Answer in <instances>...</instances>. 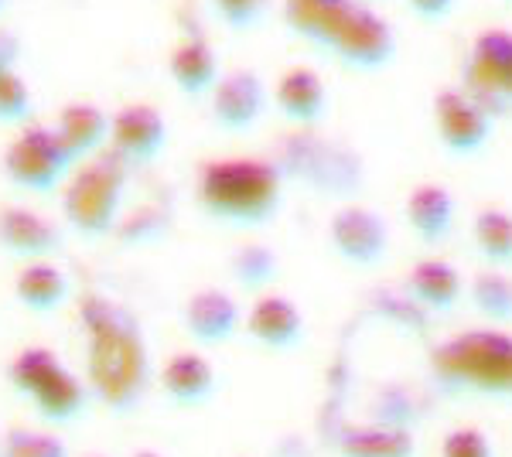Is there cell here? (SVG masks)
Segmentation results:
<instances>
[{"instance_id":"cell-1","label":"cell","mask_w":512,"mask_h":457,"mask_svg":"<svg viewBox=\"0 0 512 457\" xmlns=\"http://www.w3.org/2000/svg\"><path fill=\"white\" fill-rule=\"evenodd\" d=\"M86 345V386L113 413H130L144 403L151 386V352L140 321L110 297H86L82 304Z\"/></svg>"},{"instance_id":"cell-2","label":"cell","mask_w":512,"mask_h":457,"mask_svg":"<svg viewBox=\"0 0 512 457\" xmlns=\"http://www.w3.org/2000/svg\"><path fill=\"white\" fill-rule=\"evenodd\" d=\"M195 195L216 222L250 229L280 212L284 171L267 157H216L198 168Z\"/></svg>"},{"instance_id":"cell-3","label":"cell","mask_w":512,"mask_h":457,"mask_svg":"<svg viewBox=\"0 0 512 457\" xmlns=\"http://www.w3.org/2000/svg\"><path fill=\"white\" fill-rule=\"evenodd\" d=\"M431 372L454 393L512 400V335L495 328L454 335L431 352Z\"/></svg>"},{"instance_id":"cell-4","label":"cell","mask_w":512,"mask_h":457,"mask_svg":"<svg viewBox=\"0 0 512 457\" xmlns=\"http://www.w3.org/2000/svg\"><path fill=\"white\" fill-rule=\"evenodd\" d=\"M127 195V164L117 154H96L72 168L62 185V215L82 239H103L117 229Z\"/></svg>"},{"instance_id":"cell-5","label":"cell","mask_w":512,"mask_h":457,"mask_svg":"<svg viewBox=\"0 0 512 457\" xmlns=\"http://www.w3.org/2000/svg\"><path fill=\"white\" fill-rule=\"evenodd\" d=\"M72 168H76V157L65 151L55 127H45V123H24L4 151L7 181L31 195H48L62 188Z\"/></svg>"},{"instance_id":"cell-6","label":"cell","mask_w":512,"mask_h":457,"mask_svg":"<svg viewBox=\"0 0 512 457\" xmlns=\"http://www.w3.org/2000/svg\"><path fill=\"white\" fill-rule=\"evenodd\" d=\"M328 52H335L349 69H362V72L386 69L396 55V31L390 21L379 18L373 7L355 0V7L349 11L342 28H338Z\"/></svg>"},{"instance_id":"cell-7","label":"cell","mask_w":512,"mask_h":457,"mask_svg":"<svg viewBox=\"0 0 512 457\" xmlns=\"http://www.w3.org/2000/svg\"><path fill=\"white\" fill-rule=\"evenodd\" d=\"M328 239L349 267H376L390 253V222L366 205H342L328 222Z\"/></svg>"},{"instance_id":"cell-8","label":"cell","mask_w":512,"mask_h":457,"mask_svg":"<svg viewBox=\"0 0 512 457\" xmlns=\"http://www.w3.org/2000/svg\"><path fill=\"white\" fill-rule=\"evenodd\" d=\"M110 154L123 164H151L168 147V120L151 103H123L110 116Z\"/></svg>"},{"instance_id":"cell-9","label":"cell","mask_w":512,"mask_h":457,"mask_svg":"<svg viewBox=\"0 0 512 457\" xmlns=\"http://www.w3.org/2000/svg\"><path fill=\"white\" fill-rule=\"evenodd\" d=\"M267 82L256 76L253 69H233L222 72L209 93L212 120L226 134H246L260 123V116L267 113Z\"/></svg>"},{"instance_id":"cell-10","label":"cell","mask_w":512,"mask_h":457,"mask_svg":"<svg viewBox=\"0 0 512 457\" xmlns=\"http://www.w3.org/2000/svg\"><path fill=\"white\" fill-rule=\"evenodd\" d=\"M181 328L198 348H222L243 328V311L233 294L219 287H202L188 294L185 307H181Z\"/></svg>"},{"instance_id":"cell-11","label":"cell","mask_w":512,"mask_h":457,"mask_svg":"<svg viewBox=\"0 0 512 457\" xmlns=\"http://www.w3.org/2000/svg\"><path fill=\"white\" fill-rule=\"evenodd\" d=\"M65 246V232L55 219L24 205L0 209V249L21 263L48 260Z\"/></svg>"},{"instance_id":"cell-12","label":"cell","mask_w":512,"mask_h":457,"mask_svg":"<svg viewBox=\"0 0 512 457\" xmlns=\"http://www.w3.org/2000/svg\"><path fill=\"white\" fill-rule=\"evenodd\" d=\"M434 116H437V130L441 140L451 154L458 157H472L489 144L492 137V116L468 99L458 89H441L434 96Z\"/></svg>"},{"instance_id":"cell-13","label":"cell","mask_w":512,"mask_h":457,"mask_svg":"<svg viewBox=\"0 0 512 457\" xmlns=\"http://www.w3.org/2000/svg\"><path fill=\"white\" fill-rule=\"evenodd\" d=\"M246 331L256 345L270 352H291L304 342V314L291 297L260 294L246 311Z\"/></svg>"},{"instance_id":"cell-14","label":"cell","mask_w":512,"mask_h":457,"mask_svg":"<svg viewBox=\"0 0 512 457\" xmlns=\"http://www.w3.org/2000/svg\"><path fill=\"white\" fill-rule=\"evenodd\" d=\"M55 134L65 144V151L76 157V164L89 157L103 154L106 140H110V113L86 99H72L59 110V120L52 123Z\"/></svg>"},{"instance_id":"cell-15","label":"cell","mask_w":512,"mask_h":457,"mask_svg":"<svg viewBox=\"0 0 512 457\" xmlns=\"http://www.w3.org/2000/svg\"><path fill=\"white\" fill-rule=\"evenodd\" d=\"M161 386L164 396L175 406L195 410V406H205L216 396V369H212V362L202 352H192V348L188 352H175L164 362Z\"/></svg>"},{"instance_id":"cell-16","label":"cell","mask_w":512,"mask_h":457,"mask_svg":"<svg viewBox=\"0 0 512 457\" xmlns=\"http://www.w3.org/2000/svg\"><path fill=\"white\" fill-rule=\"evenodd\" d=\"M277 110L294 123V127H315L328 110V89L325 79L308 65H294L274 86Z\"/></svg>"},{"instance_id":"cell-17","label":"cell","mask_w":512,"mask_h":457,"mask_svg":"<svg viewBox=\"0 0 512 457\" xmlns=\"http://www.w3.org/2000/svg\"><path fill=\"white\" fill-rule=\"evenodd\" d=\"M14 297H18L24 311L52 314L72 297V277L52 260L24 263L18 277H14Z\"/></svg>"},{"instance_id":"cell-18","label":"cell","mask_w":512,"mask_h":457,"mask_svg":"<svg viewBox=\"0 0 512 457\" xmlns=\"http://www.w3.org/2000/svg\"><path fill=\"white\" fill-rule=\"evenodd\" d=\"M168 72L175 79V86L185 93L188 99H202L212 93L219 72V55L216 48L209 45L205 38H185L171 48L168 55Z\"/></svg>"},{"instance_id":"cell-19","label":"cell","mask_w":512,"mask_h":457,"mask_svg":"<svg viewBox=\"0 0 512 457\" xmlns=\"http://www.w3.org/2000/svg\"><path fill=\"white\" fill-rule=\"evenodd\" d=\"M407 222L410 229L417 232L420 243H444L451 236L454 226V195L444 185H434V181H424L407 195Z\"/></svg>"},{"instance_id":"cell-20","label":"cell","mask_w":512,"mask_h":457,"mask_svg":"<svg viewBox=\"0 0 512 457\" xmlns=\"http://www.w3.org/2000/svg\"><path fill=\"white\" fill-rule=\"evenodd\" d=\"M355 0H284L287 28L301 38L315 41L321 48H332L338 28L349 18Z\"/></svg>"},{"instance_id":"cell-21","label":"cell","mask_w":512,"mask_h":457,"mask_svg":"<svg viewBox=\"0 0 512 457\" xmlns=\"http://www.w3.org/2000/svg\"><path fill=\"white\" fill-rule=\"evenodd\" d=\"M89 400H93V393H89V386L69 369V365H62V369L55 372V376L48 379L35 396H31L35 410L48 423H55V427H69V423H76L82 413H86Z\"/></svg>"},{"instance_id":"cell-22","label":"cell","mask_w":512,"mask_h":457,"mask_svg":"<svg viewBox=\"0 0 512 457\" xmlns=\"http://www.w3.org/2000/svg\"><path fill=\"white\" fill-rule=\"evenodd\" d=\"M407 290L414 294L417 304L431 307V311H451L465 294V280L448 260H420L407 273Z\"/></svg>"},{"instance_id":"cell-23","label":"cell","mask_w":512,"mask_h":457,"mask_svg":"<svg viewBox=\"0 0 512 457\" xmlns=\"http://www.w3.org/2000/svg\"><path fill=\"white\" fill-rule=\"evenodd\" d=\"M338 457H417V440L403 427H355L338 440Z\"/></svg>"},{"instance_id":"cell-24","label":"cell","mask_w":512,"mask_h":457,"mask_svg":"<svg viewBox=\"0 0 512 457\" xmlns=\"http://www.w3.org/2000/svg\"><path fill=\"white\" fill-rule=\"evenodd\" d=\"M512 62V31L492 28L475 38L472 48V79L489 93L502 96V76Z\"/></svg>"},{"instance_id":"cell-25","label":"cell","mask_w":512,"mask_h":457,"mask_svg":"<svg viewBox=\"0 0 512 457\" xmlns=\"http://www.w3.org/2000/svg\"><path fill=\"white\" fill-rule=\"evenodd\" d=\"M472 232L478 253L492 263V270L512 267V215L506 209H482L475 215Z\"/></svg>"},{"instance_id":"cell-26","label":"cell","mask_w":512,"mask_h":457,"mask_svg":"<svg viewBox=\"0 0 512 457\" xmlns=\"http://www.w3.org/2000/svg\"><path fill=\"white\" fill-rule=\"evenodd\" d=\"M62 365L65 362L52 352V348H38V345L21 348V352L11 359V365H7V382H11L18 396L31 400V396H35L38 389L62 369Z\"/></svg>"},{"instance_id":"cell-27","label":"cell","mask_w":512,"mask_h":457,"mask_svg":"<svg viewBox=\"0 0 512 457\" xmlns=\"http://www.w3.org/2000/svg\"><path fill=\"white\" fill-rule=\"evenodd\" d=\"M229 273L236 277L239 287L263 290L267 284H274L277 277V253L267 243H246L229 260Z\"/></svg>"},{"instance_id":"cell-28","label":"cell","mask_w":512,"mask_h":457,"mask_svg":"<svg viewBox=\"0 0 512 457\" xmlns=\"http://www.w3.org/2000/svg\"><path fill=\"white\" fill-rule=\"evenodd\" d=\"M0 457H69V444L59 434H48V430L14 427L4 434Z\"/></svg>"},{"instance_id":"cell-29","label":"cell","mask_w":512,"mask_h":457,"mask_svg":"<svg viewBox=\"0 0 512 457\" xmlns=\"http://www.w3.org/2000/svg\"><path fill=\"white\" fill-rule=\"evenodd\" d=\"M472 301L489 314L492 321L512 318V280L502 270H485L472 280Z\"/></svg>"},{"instance_id":"cell-30","label":"cell","mask_w":512,"mask_h":457,"mask_svg":"<svg viewBox=\"0 0 512 457\" xmlns=\"http://www.w3.org/2000/svg\"><path fill=\"white\" fill-rule=\"evenodd\" d=\"M31 106H35V96H31L28 79L18 69L0 72V123L4 127H24L31 120Z\"/></svg>"},{"instance_id":"cell-31","label":"cell","mask_w":512,"mask_h":457,"mask_svg":"<svg viewBox=\"0 0 512 457\" xmlns=\"http://www.w3.org/2000/svg\"><path fill=\"white\" fill-rule=\"evenodd\" d=\"M441 457H495L492 440L478 427H454L441 444Z\"/></svg>"},{"instance_id":"cell-32","label":"cell","mask_w":512,"mask_h":457,"mask_svg":"<svg viewBox=\"0 0 512 457\" xmlns=\"http://www.w3.org/2000/svg\"><path fill=\"white\" fill-rule=\"evenodd\" d=\"M113 232H117L123 243H154V239H161L168 232V222L161 215H154V209H140L130 219H120Z\"/></svg>"},{"instance_id":"cell-33","label":"cell","mask_w":512,"mask_h":457,"mask_svg":"<svg viewBox=\"0 0 512 457\" xmlns=\"http://www.w3.org/2000/svg\"><path fill=\"white\" fill-rule=\"evenodd\" d=\"M212 7H216L222 24H229L236 31L253 28L263 14V0H212Z\"/></svg>"},{"instance_id":"cell-34","label":"cell","mask_w":512,"mask_h":457,"mask_svg":"<svg viewBox=\"0 0 512 457\" xmlns=\"http://www.w3.org/2000/svg\"><path fill=\"white\" fill-rule=\"evenodd\" d=\"M21 55H24L21 38L14 35L11 28H0V72H7V69H18Z\"/></svg>"},{"instance_id":"cell-35","label":"cell","mask_w":512,"mask_h":457,"mask_svg":"<svg viewBox=\"0 0 512 457\" xmlns=\"http://www.w3.org/2000/svg\"><path fill=\"white\" fill-rule=\"evenodd\" d=\"M410 7L417 11V18L441 21V18H448V14H451L454 0H410Z\"/></svg>"},{"instance_id":"cell-36","label":"cell","mask_w":512,"mask_h":457,"mask_svg":"<svg viewBox=\"0 0 512 457\" xmlns=\"http://www.w3.org/2000/svg\"><path fill=\"white\" fill-rule=\"evenodd\" d=\"M502 96L512 99V62H509V69H506V76H502Z\"/></svg>"},{"instance_id":"cell-37","label":"cell","mask_w":512,"mask_h":457,"mask_svg":"<svg viewBox=\"0 0 512 457\" xmlns=\"http://www.w3.org/2000/svg\"><path fill=\"white\" fill-rule=\"evenodd\" d=\"M134 457H164V454H158V451H137Z\"/></svg>"},{"instance_id":"cell-38","label":"cell","mask_w":512,"mask_h":457,"mask_svg":"<svg viewBox=\"0 0 512 457\" xmlns=\"http://www.w3.org/2000/svg\"><path fill=\"white\" fill-rule=\"evenodd\" d=\"M89 457H103V454H89Z\"/></svg>"},{"instance_id":"cell-39","label":"cell","mask_w":512,"mask_h":457,"mask_svg":"<svg viewBox=\"0 0 512 457\" xmlns=\"http://www.w3.org/2000/svg\"><path fill=\"white\" fill-rule=\"evenodd\" d=\"M359 4H369V0H359Z\"/></svg>"},{"instance_id":"cell-40","label":"cell","mask_w":512,"mask_h":457,"mask_svg":"<svg viewBox=\"0 0 512 457\" xmlns=\"http://www.w3.org/2000/svg\"><path fill=\"white\" fill-rule=\"evenodd\" d=\"M0 7H4V0H0Z\"/></svg>"}]
</instances>
